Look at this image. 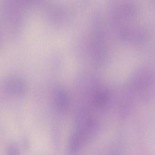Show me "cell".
I'll return each instance as SVG.
<instances>
[{"instance_id": "obj_2", "label": "cell", "mask_w": 155, "mask_h": 155, "mask_svg": "<svg viewBox=\"0 0 155 155\" xmlns=\"http://www.w3.org/2000/svg\"><path fill=\"white\" fill-rule=\"evenodd\" d=\"M7 155H20V153L16 146L12 145L7 148Z\"/></svg>"}, {"instance_id": "obj_1", "label": "cell", "mask_w": 155, "mask_h": 155, "mask_svg": "<svg viewBox=\"0 0 155 155\" xmlns=\"http://www.w3.org/2000/svg\"><path fill=\"white\" fill-rule=\"evenodd\" d=\"M81 143L77 133L74 134L71 137L70 140V147L73 151H76L81 146Z\"/></svg>"}]
</instances>
